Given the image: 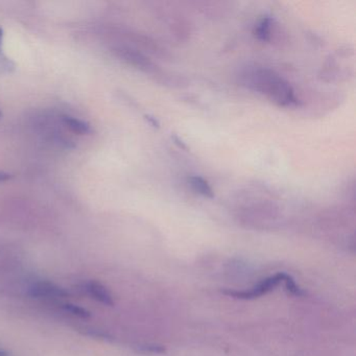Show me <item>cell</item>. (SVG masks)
<instances>
[{"mask_svg":"<svg viewBox=\"0 0 356 356\" xmlns=\"http://www.w3.org/2000/svg\"><path fill=\"white\" fill-rule=\"evenodd\" d=\"M241 84L256 91L280 107H293L298 105L295 90L278 72L264 66H249L241 76Z\"/></svg>","mask_w":356,"mask_h":356,"instance_id":"1","label":"cell"},{"mask_svg":"<svg viewBox=\"0 0 356 356\" xmlns=\"http://www.w3.org/2000/svg\"><path fill=\"white\" fill-rule=\"evenodd\" d=\"M287 277H289V274H286V273H277V274L260 281L257 285H255L253 289H249V291H231V289H228V291H222V293L229 296V297L235 298V299H256V298L262 297L270 291H274L280 283H284Z\"/></svg>","mask_w":356,"mask_h":356,"instance_id":"2","label":"cell"},{"mask_svg":"<svg viewBox=\"0 0 356 356\" xmlns=\"http://www.w3.org/2000/svg\"><path fill=\"white\" fill-rule=\"evenodd\" d=\"M30 293L33 297H55L66 298L70 293L62 287L51 282H39L33 285L30 289Z\"/></svg>","mask_w":356,"mask_h":356,"instance_id":"3","label":"cell"},{"mask_svg":"<svg viewBox=\"0 0 356 356\" xmlns=\"http://www.w3.org/2000/svg\"><path fill=\"white\" fill-rule=\"evenodd\" d=\"M86 289L91 297L95 298L101 303L107 306L114 305V300L111 293L101 283L97 282V281H89L88 283H86Z\"/></svg>","mask_w":356,"mask_h":356,"instance_id":"4","label":"cell"},{"mask_svg":"<svg viewBox=\"0 0 356 356\" xmlns=\"http://www.w3.org/2000/svg\"><path fill=\"white\" fill-rule=\"evenodd\" d=\"M187 183H188L189 187H191L195 193H197V195H203V197H208V199L214 197L213 189L210 186L208 181L202 178V177H189V178L187 179Z\"/></svg>","mask_w":356,"mask_h":356,"instance_id":"5","label":"cell"},{"mask_svg":"<svg viewBox=\"0 0 356 356\" xmlns=\"http://www.w3.org/2000/svg\"><path fill=\"white\" fill-rule=\"evenodd\" d=\"M62 122L72 132L79 135H88L92 132V128L88 122L80 118H74V116L64 115L62 116Z\"/></svg>","mask_w":356,"mask_h":356,"instance_id":"6","label":"cell"},{"mask_svg":"<svg viewBox=\"0 0 356 356\" xmlns=\"http://www.w3.org/2000/svg\"><path fill=\"white\" fill-rule=\"evenodd\" d=\"M272 24V18L268 17V16L261 18L254 26L253 34L255 38L262 41V42L270 41Z\"/></svg>","mask_w":356,"mask_h":356,"instance_id":"7","label":"cell"},{"mask_svg":"<svg viewBox=\"0 0 356 356\" xmlns=\"http://www.w3.org/2000/svg\"><path fill=\"white\" fill-rule=\"evenodd\" d=\"M63 308L66 312H70V314L79 316V318H88L91 316L90 312L85 309V308L81 307V306L76 305V304L65 303L63 305Z\"/></svg>","mask_w":356,"mask_h":356,"instance_id":"8","label":"cell"},{"mask_svg":"<svg viewBox=\"0 0 356 356\" xmlns=\"http://www.w3.org/2000/svg\"><path fill=\"white\" fill-rule=\"evenodd\" d=\"M285 287H286L287 291L293 296H302L303 295V291L302 289L296 284L295 280H293V277L289 276L287 277L286 280L284 281Z\"/></svg>","mask_w":356,"mask_h":356,"instance_id":"9","label":"cell"},{"mask_svg":"<svg viewBox=\"0 0 356 356\" xmlns=\"http://www.w3.org/2000/svg\"><path fill=\"white\" fill-rule=\"evenodd\" d=\"M12 178V175L8 174V172H0V182H6L9 181Z\"/></svg>","mask_w":356,"mask_h":356,"instance_id":"10","label":"cell"},{"mask_svg":"<svg viewBox=\"0 0 356 356\" xmlns=\"http://www.w3.org/2000/svg\"><path fill=\"white\" fill-rule=\"evenodd\" d=\"M145 118H147V120H149V122L152 126L156 127V128H159V122H158L155 118H152V116H145Z\"/></svg>","mask_w":356,"mask_h":356,"instance_id":"11","label":"cell"},{"mask_svg":"<svg viewBox=\"0 0 356 356\" xmlns=\"http://www.w3.org/2000/svg\"><path fill=\"white\" fill-rule=\"evenodd\" d=\"M174 140L176 141L177 145H179V147H182L183 149H187L186 145L182 143V141L178 137H174Z\"/></svg>","mask_w":356,"mask_h":356,"instance_id":"12","label":"cell"},{"mask_svg":"<svg viewBox=\"0 0 356 356\" xmlns=\"http://www.w3.org/2000/svg\"><path fill=\"white\" fill-rule=\"evenodd\" d=\"M3 29L0 28V47H1V43H3Z\"/></svg>","mask_w":356,"mask_h":356,"instance_id":"13","label":"cell"},{"mask_svg":"<svg viewBox=\"0 0 356 356\" xmlns=\"http://www.w3.org/2000/svg\"><path fill=\"white\" fill-rule=\"evenodd\" d=\"M0 356H9V354H8L5 350L0 349Z\"/></svg>","mask_w":356,"mask_h":356,"instance_id":"14","label":"cell"},{"mask_svg":"<svg viewBox=\"0 0 356 356\" xmlns=\"http://www.w3.org/2000/svg\"><path fill=\"white\" fill-rule=\"evenodd\" d=\"M1 116H3V114H1V111H0V118H1Z\"/></svg>","mask_w":356,"mask_h":356,"instance_id":"15","label":"cell"}]
</instances>
